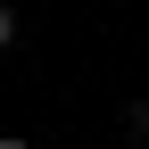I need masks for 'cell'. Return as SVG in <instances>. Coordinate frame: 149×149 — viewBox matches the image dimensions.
Returning <instances> with one entry per match:
<instances>
[{
  "label": "cell",
  "instance_id": "7a4b0ae2",
  "mask_svg": "<svg viewBox=\"0 0 149 149\" xmlns=\"http://www.w3.org/2000/svg\"><path fill=\"white\" fill-rule=\"evenodd\" d=\"M0 149H25V141H0Z\"/></svg>",
  "mask_w": 149,
  "mask_h": 149
},
{
  "label": "cell",
  "instance_id": "6da1fadb",
  "mask_svg": "<svg viewBox=\"0 0 149 149\" xmlns=\"http://www.w3.org/2000/svg\"><path fill=\"white\" fill-rule=\"evenodd\" d=\"M8 42H17V8L0 0V50H8Z\"/></svg>",
  "mask_w": 149,
  "mask_h": 149
}]
</instances>
